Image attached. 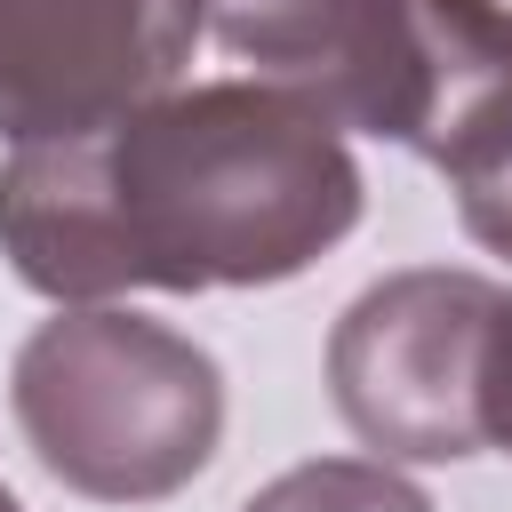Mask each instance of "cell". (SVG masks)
<instances>
[{
  "label": "cell",
  "instance_id": "obj_3",
  "mask_svg": "<svg viewBox=\"0 0 512 512\" xmlns=\"http://www.w3.org/2000/svg\"><path fill=\"white\" fill-rule=\"evenodd\" d=\"M512 296L480 272H392L328 336V384L344 424L384 456L480 448V360Z\"/></svg>",
  "mask_w": 512,
  "mask_h": 512
},
{
  "label": "cell",
  "instance_id": "obj_5",
  "mask_svg": "<svg viewBox=\"0 0 512 512\" xmlns=\"http://www.w3.org/2000/svg\"><path fill=\"white\" fill-rule=\"evenodd\" d=\"M408 0H208V32L280 88H304L336 128H376Z\"/></svg>",
  "mask_w": 512,
  "mask_h": 512
},
{
  "label": "cell",
  "instance_id": "obj_2",
  "mask_svg": "<svg viewBox=\"0 0 512 512\" xmlns=\"http://www.w3.org/2000/svg\"><path fill=\"white\" fill-rule=\"evenodd\" d=\"M16 424L64 488L96 504H152L216 456L224 376L192 336L88 304L24 336Z\"/></svg>",
  "mask_w": 512,
  "mask_h": 512
},
{
  "label": "cell",
  "instance_id": "obj_8",
  "mask_svg": "<svg viewBox=\"0 0 512 512\" xmlns=\"http://www.w3.org/2000/svg\"><path fill=\"white\" fill-rule=\"evenodd\" d=\"M480 448L512 456V304L488 328V360H480Z\"/></svg>",
  "mask_w": 512,
  "mask_h": 512
},
{
  "label": "cell",
  "instance_id": "obj_1",
  "mask_svg": "<svg viewBox=\"0 0 512 512\" xmlns=\"http://www.w3.org/2000/svg\"><path fill=\"white\" fill-rule=\"evenodd\" d=\"M360 216L344 128L280 80L160 88L0 168V248L56 304L120 288H264Z\"/></svg>",
  "mask_w": 512,
  "mask_h": 512
},
{
  "label": "cell",
  "instance_id": "obj_4",
  "mask_svg": "<svg viewBox=\"0 0 512 512\" xmlns=\"http://www.w3.org/2000/svg\"><path fill=\"white\" fill-rule=\"evenodd\" d=\"M208 0H0V136H72L176 80Z\"/></svg>",
  "mask_w": 512,
  "mask_h": 512
},
{
  "label": "cell",
  "instance_id": "obj_9",
  "mask_svg": "<svg viewBox=\"0 0 512 512\" xmlns=\"http://www.w3.org/2000/svg\"><path fill=\"white\" fill-rule=\"evenodd\" d=\"M0 512H24V504H16V496H8V488H0Z\"/></svg>",
  "mask_w": 512,
  "mask_h": 512
},
{
  "label": "cell",
  "instance_id": "obj_6",
  "mask_svg": "<svg viewBox=\"0 0 512 512\" xmlns=\"http://www.w3.org/2000/svg\"><path fill=\"white\" fill-rule=\"evenodd\" d=\"M240 512H432L400 472L384 464H360V456H320V464H296L280 472L272 488H256Z\"/></svg>",
  "mask_w": 512,
  "mask_h": 512
},
{
  "label": "cell",
  "instance_id": "obj_7",
  "mask_svg": "<svg viewBox=\"0 0 512 512\" xmlns=\"http://www.w3.org/2000/svg\"><path fill=\"white\" fill-rule=\"evenodd\" d=\"M448 192H456L464 232H472L480 248L512 256V136H496L472 168H456V176H448Z\"/></svg>",
  "mask_w": 512,
  "mask_h": 512
}]
</instances>
